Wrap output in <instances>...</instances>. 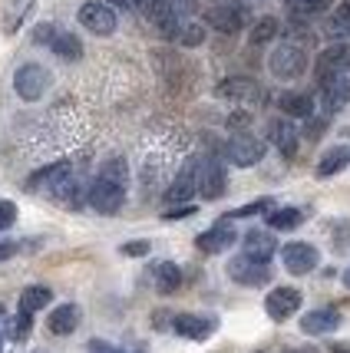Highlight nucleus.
Segmentation results:
<instances>
[{
  "label": "nucleus",
  "instance_id": "nucleus-31",
  "mask_svg": "<svg viewBox=\"0 0 350 353\" xmlns=\"http://www.w3.org/2000/svg\"><path fill=\"white\" fill-rule=\"evenodd\" d=\"M264 212H271V199H258V201H248V205H242V208H235V212H229V221H235V218H251V215H264Z\"/></svg>",
  "mask_w": 350,
  "mask_h": 353
},
{
  "label": "nucleus",
  "instance_id": "nucleus-28",
  "mask_svg": "<svg viewBox=\"0 0 350 353\" xmlns=\"http://www.w3.org/2000/svg\"><path fill=\"white\" fill-rule=\"evenodd\" d=\"M30 7H33V0H10L7 10H3V30L14 33L23 23V17L30 14Z\"/></svg>",
  "mask_w": 350,
  "mask_h": 353
},
{
  "label": "nucleus",
  "instance_id": "nucleus-21",
  "mask_svg": "<svg viewBox=\"0 0 350 353\" xmlns=\"http://www.w3.org/2000/svg\"><path fill=\"white\" fill-rule=\"evenodd\" d=\"M278 109L284 116H291V119H311L314 116V96H307V92H281Z\"/></svg>",
  "mask_w": 350,
  "mask_h": 353
},
{
  "label": "nucleus",
  "instance_id": "nucleus-18",
  "mask_svg": "<svg viewBox=\"0 0 350 353\" xmlns=\"http://www.w3.org/2000/svg\"><path fill=\"white\" fill-rule=\"evenodd\" d=\"M218 96L222 99H235V103H251L261 96V86L248 77H231L225 83H218Z\"/></svg>",
  "mask_w": 350,
  "mask_h": 353
},
{
  "label": "nucleus",
  "instance_id": "nucleus-29",
  "mask_svg": "<svg viewBox=\"0 0 350 353\" xmlns=\"http://www.w3.org/2000/svg\"><path fill=\"white\" fill-rule=\"evenodd\" d=\"M278 30H281V27H278V20H274V17H261L258 23L251 27L248 40H251L255 46H264V43H271L274 37H278Z\"/></svg>",
  "mask_w": 350,
  "mask_h": 353
},
{
  "label": "nucleus",
  "instance_id": "nucleus-44",
  "mask_svg": "<svg viewBox=\"0 0 350 353\" xmlns=\"http://www.w3.org/2000/svg\"><path fill=\"white\" fill-rule=\"evenodd\" d=\"M344 284H347V288H350V268H347V271H344Z\"/></svg>",
  "mask_w": 350,
  "mask_h": 353
},
{
  "label": "nucleus",
  "instance_id": "nucleus-10",
  "mask_svg": "<svg viewBox=\"0 0 350 353\" xmlns=\"http://www.w3.org/2000/svg\"><path fill=\"white\" fill-rule=\"evenodd\" d=\"M225 185H229V175L225 169L215 162V159H205L198 162V195L205 201H215L225 195Z\"/></svg>",
  "mask_w": 350,
  "mask_h": 353
},
{
  "label": "nucleus",
  "instance_id": "nucleus-8",
  "mask_svg": "<svg viewBox=\"0 0 350 353\" xmlns=\"http://www.w3.org/2000/svg\"><path fill=\"white\" fill-rule=\"evenodd\" d=\"M268 152V145L255 136H235L225 145V155H229L231 165H242V169H251V165H258L261 159Z\"/></svg>",
  "mask_w": 350,
  "mask_h": 353
},
{
  "label": "nucleus",
  "instance_id": "nucleus-34",
  "mask_svg": "<svg viewBox=\"0 0 350 353\" xmlns=\"http://www.w3.org/2000/svg\"><path fill=\"white\" fill-rule=\"evenodd\" d=\"M17 221V205L10 199H0V231H7Z\"/></svg>",
  "mask_w": 350,
  "mask_h": 353
},
{
  "label": "nucleus",
  "instance_id": "nucleus-13",
  "mask_svg": "<svg viewBox=\"0 0 350 353\" xmlns=\"http://www.w3.org/2000/svg\"><path fill=\"white\" fill-rule=\"evenodd\" d=\"M337 73H350V43H334L327 46L318 57V77H337Z\"/></svg>",
  "mask_w": 350,
  "mask_h": 353
},
{
  "label": "nucleus",
  "instance_id": "nucleus-36",
  "mask_svg": "<svg viewBox=\"0 0 350 353\" xmlns=\"http://www.w3.org/2000/svg\"><path fill=\"white\" fill-rule=\"evenodd\" d=\"M149 241H129V245H122L119 251L122 254H126V258H146V254H149Z\"/></svg>",
  "mask_w": 350,
  "mask_h": 353
},
{
  "label": "nucleus",
  "instance_id": "nucleus-20",
  "mask_svg": "<svg viewBox=\"0 0 350 353\" xmlns=\"http://www.w3.org/2000/svg\"><path fill=\"white\" fill-rule=\"evenodd\" d=\"M274 251H278V241H274L271 231H248L244 234V254L255 258V261H271Z\"/></svg>",
  "mask_w": 350,
  "mask_h": 353
},
{
  "label": "nucleus",
  "instance_id": "nucleus-37",
  "mask_svg": "<svg viewBox=\"0 0 350 353\" xmlns=\"http://www.w3.org/2000/svg\"><path fill=\"white\" fill-rule=\"evenodd\" d=\"M195 215V205H192V201H188V205H179V208H168L166 215V221H182V218H192Z\"/></svg>",
  "mask_w": 350,
  "mask_h": 353
},
{
  "label": "nucleus",
  "instance_id": "nucleus-5",
  "mask_svg": "<svg viewBox=\"0 0 350 353\" xmlns=\"http://www.w3.org/2000/svg\"><path fill=\"white\" fill-rule=\"evenodd\" d=\"M77 17H79V23H83L90 33H96V37H109V33H116V23H119L116 10L109 7L106 0H86V3L79 7Z\"/></svg>",
  "mask_w": 350,
  "mask_h": 353
},
{
  "label": "nucleus",
  "instance_id": "nucleus-40",
  "mask_svg": "<svg viewBox=\"0 0 350 353\" xmlns=\"http://www.w3.org/2000/svg\"><path fill=\"white\" fill-rule=\"evenodd\" d=\"M153 3H155V0H133V7H136V10H142V14H149V10H153Z\"/></svg>",
  "mask_w": 350,
  "mask_h": 353
},
{
  "label": "nucleus",
  "instance_id": "nucleus-15",
  "mask_svg": "<svg viewBox=\"0 0 350 353\" xmlns=\"http://www.w3.org/2000/svg\"><path fill=\"white\" fill-rule=\"evenodd\" d=\"M195 192H198V162H188V165H185V169L175 175V182L168 185L166 201H179V205H188Z\"/></svg>",
  "mask_w": 350,
  "mask_h": 353
},
{
  "label": "nucleus",
  "instance_id": "nucleus-35",
  "mask_svg": "<svg viewBox=\"0 0 350 353\" xmlns=\"http://www.w3.org/2000/svg\"><path fill=\"white\" fill-rule=\"evenodd\" d=\"M331 23H334V30H350V0H344V3L337 7Z\"/></svg>",
  "mask_w": 350,
  "mask_h": 353
},
{
  "label": "nucleus",
  "instance_id": "nucleus-12",
  "mask_svg": "<svg viewBox=\"0 0 350 353\" xmlns=\"http://www.w3.org/2000/svg\"><path fill=\"white\" fill-rule=\"evenodd\" d=\"M235 241H238V234H235V228H231V221L225 218V221H218L215 228L202 231L195 245L202 248L205 254H222V251H229V248L235 245Z\"/></svg>",
  "mask_w": 350,
  "mask_h": 353
},
{
  "label": "nucleus",
  "instance_id": "nucleus-26",
  "mask_svg": "<svg viewBox=\"0 0 350 353\" xmlns=\"http://www.w3.org/2000/svg\"><path fill=\"white\" fill-rule=\"evenodd\" d=\"M50 301H53V291H50V288H43V284H30L27 291L20 294V310L37 314V310H43Z\"/></svg>",
  "mask_w": 350,
  "mask_h": 353
},
{
  "label": "nucleus",
  "instance_id": "nucleus-14",
  "mask_svg": "<svg viewBox=\"0 0 350 353\" xmlns=\"http://www.w3.org/2000/svg\"><path fill=\"white\" fill-rule=\"evenodd\" d=\"M340 327V314L331 307H318V310H307L301 317V330L307 337H324V334H334Z\"/></svg>",
  "mask_w": 350,
  "mask_h": 353
},
{
  "label": "nucleus",
  "instance_id": "nucleus-24",
  "mask_svg": "<svg viewBox=\"0 0 350 353\" xmlns=\"http://www.w3.org/2000/svg\"><path fill=\"white\" fill-rule=\"evenodd\" d=\"M155 288L162 294H172V291H179V284H182V271H179V264H172V261H162V264H155Z\"/></svg>",
  "mask_w": 350,
  "mask_h": 353
},
{
  "label": "nucleus",
  "instance_id": "nucleus-17",
  "mask_svg": "<svg viewBox=\"0 0 350 353\" xmlns=\"http://www.w3.org/2000/svg\"><path fill=\"white\" fill-rule=\"evenodd\" d=\"M320 92H324V106L340 109L350 103V73H337V77L320 79Z\"/></svg>",
  "mask_w": 350,
  "mask_h": 353
},
{
  "label": "nucleus",
  "instance_id": "nucleus-2",
  "mask_svg": "<svg viewBox=\"0 0 350 353\" xmlns=\"http://www.w3.org/2000/svg\"><path fill=\"white\" fill-rule=\"evenodd\" d=\"M268 70H271L274 79L291 83L307 70V53L298 43H278L271 50V57H268Z\"/></svg>",
  "mask_w": 350,
  "mask_h": 353
},
{
  "label": "nucleus",
  "instance_id": "nucleus-6",
  "mask_svg": "<svg viewBox=\"0 0 350 353\" xmlns=\"http://www.w3.org/2000/svg\"><path fill=\"white\" fill-rule=\"evenodd\" d=\"M229 277L235 284H244V288H261V284L271 281V268L264 261L248 258V254H238V258L229 261Z\"/></svg>",
  "mask_w": 350,
  "mask_h": 353
},
{
  "label": "nucleus",
  "instance_id": "nucleus-46",
  "mask_svg": "<svg viewBox=\"0 0 350 353\" xmlns=\"http://www.w3.org/2000/svg\"><path fill=\"white\" fill-rule=\"evenodd\" d=\"M113 353H126V350H113Z\"/></svg>",
  "mask_w": 350,
  "mask_h": 353
},
{
  "label": "nucleus",
  "instance_id": "nucleus-43",
  "mask_svg": "<svg viewBox=\"0 0 350 353\" xmlns=\"http://www.w3.org/2000/svg\"><path fill=\"white\" fill-rule=\"evenodd\" d=\"M284 353H318V350H311V347H301V350H284Z\"/></svg>",
  "mask_w": 350,
  "mask_h": 353
},
{
  "label": "nucleus",
  "instance_id": "nucleus-41",
  "mask_svg": "<svg viewBox=\"0 0 350 353\" xmlns=\"http://www.w3.org/2000/svg\"><path fill=\"white\" fill-rule=\"evenodd\" d=\"M109 7H122V10H136V7H133V0H106Z\"/></svg>",
  "mask_w": 350,
  "mask_h": 353
},
{
  "label": "nucleus",
  "instance_id": "nucleus-30",
  "mask_svg": "<svg viewBox=\"0 0 350 353\" xmlns=\"http://www.w3.org/2000/svg\"><path fill=\"white\" fill-rule=\"evenodd\" d=\"M7 337L10 340H27L30 337V314L20 310L14 317H7Z\"/></svg>",
  "mask_w": 350,
  "mask_h": 353
},
{
  "label": "nucleus",
  "instance_id": "nucleus-42",
  "mask_svg": "<svg viewBox=\"0 0 350 353\" xmlns=\"http://www.w3.org/2000/svg\"><path fill=\"white\" fill-rule=\"evenodd\" d=\"M172 3H175L179 10H188V7H192V0H172Z\"/></svg>",
  "mask_w": 350,
  "mask_h": 353
},
{
  "label": "nucleus",
  "instance_id": "nucleus-9",
  "mask_svg": "<svg viewBox=\"0 0 350 353\" xmlns=\"http://www.w3.org/2000/svg\"><path fill=\"white\" fill-rule=\"evenodd\" d=\"M172 330L185 340H208L218 330V317H212V314H179L172 321Z\"/></svg>",
  "mask_w": 350,
  "mask_h": 353
},
{
  "label": "nucleus",
  "instance_id": "nucleus-11",
  "mask_svg": "<svg viewBox=\"0 0 350 353\" xmlns=\"http://www.w3.org/2000/svg\"><path fill=\"white\" fill-rule=\"evenodd\" d=\"M301 307V291L298 288H274L268 297H264V310H268V317L278 323H284L288 317H294Z\"/></svg>",
  "mask_w": 350,
  "mask_h": 353
},
{
  "label": "nucleus",
  "instance_id": "nucleus-3",
  "mask_svg": "<svg viewBox=\"0 0 350 353\" xmlns=\"http://www.w3.org/2000/svg\"><path fill=\"white\" fill-rule=\"evenodd\" d=\"M50 83H53V77H50V70L40 66V63H23V66L14 73V90L23 103L43 99L46 90H50Z\"/></svg>",
  "mask_w": 350,
  "mask_h": 353
},
{
  "label": "nucleus",
  "instance_id": "nucleus-39",
  "mask_svg": "<svg viewBox=\"0 0 350 353\" xmlns=\"http://www.w3.org/2000/svg\"><path fill=\"white\" fill-rule=\"evenodd\" d=\"M90 353H113L106 340H90Z\"/></svg>",
  "mask_w": 350,
  "mask_h": 353
},
{
  "label": "nucleus",
  "instance_id": "nucleus-25",
  "mask_svg": "<svg viewBox=\"0 0 350 353\" xmlns=\"http://www.w3.org/2000/svg\"><path fill=\"white\" fill-rule=\"evenodd\" d=\"M301 221H304L301 208H274V212H268V228L271 231H294Z\"/></svg>",
  "mask_w": 350,
  "mask_h": 353
},
{
  "label": "nucleus",
  "instance_id": "nucleus-47",
  "mask_svg": "<svg viewBox=\"0 0 350 353\" xmlns=\"http://www.w3.org/2000/svg\"><path fill=\"white\" fill-rule=\"evenodd\" d=\"M33 353H46V350H33Z\"/></svg>",
  "mask_w": 350,
  "mask_h": 353
},
{
  "label": "nucleus",
  "instance_id": "nucleus-23",
  "mask_svg": "<svg viewBox=\"0 0 350 353\" xmlns=\"http://www.w3.org/2000/svg\"><path fill=\"white\" fill-rule=\"evenodd\" d=\"M347 165H350V145H334V149H327V152L320 155L318 175L320 179H331L337 172H344Z\"/></svg>",
  "mask_w": 350,
  "mask_h": 353
},
{
  "label": "nucleus",
  "instance_id": "nucleus-4",
  "mask_svg": "<svg viewBox=\"0 0 350 353\" xmlns=\"http://www.w3.org/2000/svg\"><path fill=\"white\" fill-rule=\"evenodd\" d=\"M86 199H90V205L99 215H116L122 208V201H126V182H113V179L96 175V182H93Z\"/></svg>",
  "mask_w": 350,
  "mask_h": 353
},
{
  "label": "nucleus",
  "instance_id": "nucleus-38",
  "mask_svg": "<svg viewBox=\"0 0 350 353\" xmlns=\"http://www.w3.org/2000/svg\"><path fill=\"white\" fill-rule=\"evenodd\" d=\"M17 251H23V245H17V241H0V261L14 258Z\"/></svg>",
  "mask_w": 350,
  "mask_h": 353
},
{
  "label": "nucleus",
  "instance_id": "nucleus-45",
  "mask_svg": "<svg viewBox=\"0 0 350 353\" xmlns=\"http://www.w3.org/2000/svg\"><path fill=\"white\" fill-rule=\"evenodd\" d=\"M0 347H3V334H0Z\"/></svg>",
  "mask_w": 350,
  "mask_h": 353
},
{
  "label": "nucleus",
  "instance_id": "nucleus-19",
  "mask_svg": "<svg viewBox=\"0 0 350 353\" xmlns=\"http://www.w3.org/2000/svg\"><path fill=\"white\" fill-rule=\"evenodd\" d=\"M46 327H50V334H57V337H70V334L79 327V307L77 304H60V307H53L50 317H46Z\"/></svg>",
  "mask_w": 350,
  "mask_h": 353
},
{
  "label": "nucleus",
  "instance_id": "nucleus-33",
  "mask_svg": "<svg viewBox=\"0 0 350 353\" xmlns=\"http://www.w3.org/2000/svg\"><path fill=\"white\" fill-rule=\"evenodd\" d=\"M57 27H53V23H37V27H33V43L37 46H53V40H57Z\"/></svg>",
  "mask_w": 350,
  "mask_h": 353
},
{
  "label": "nucleus",
  "instance_id": "nucleus-22",
  "mask_svg": "<svg viewBox=\"0 0 350 353\" xmlns=\"http://www.w3.org/2000/svg\"><path fill=\"white\" fill-rule=\"evenodd\" d=\"M268 136H271V142L278 145V152L281 155H294L298 152V129H294V123H288V119H274L271 125H268Z\"/></svg>",
  "mask_w": 350,
  "mask_h": 353
},
{
  "label": "nucleus",
  "instance_id": "nucleus-32",
  "mask_svg": "<svg viewBox=\"0 0 350 353\" xmlns=\"http://www.w3.org/2000/svg\"><path fill=\"white\" fill-rule=\"evenodd\" d=\"M182 46H202L205 43V27L202 23H182V30L175 37Z\"/></svg>",
  "mask_w": 350,
  "mask_h": 353
},
{
  "label": "nucleus",
  "instance_id": "nucleus-16",
  "mask_svg": "<svg viewBox=\"0 0 350 353\" xmlns=\"http://www.w3.org/2000/svg\"><path fill=\"white\" fill-rule=\"evenodd\" d=\"M208 23L218 33H238L244 27V10L235 7V3H218V7L208 10Z\"/></svg>",
  "mask_w": 350,
  "mask_h": 353
},
{
  "label": "nucleus",
  "instance_id": "nucleus-7",
  "mask_svg": "<svg viewBox=\"0 0 350 353\" xmlns=\"http://www.w3.org/2000/svg\"><path fill=\"white\" fill-rule=\"evenodd\" d=\"M281 264L291 274H311L320 264V254L318 248L307 245V241H291V245L281 248Z\"/></svg>",
  "mask_w": 350,
  "mask_h": 353
},
{
  "label": "nucleus",
  "instance_id": "nucleus-1",
  "mask_svg": "<svg viewBox=\"0 0 350 353\" xmlns=\"http://www.w3.org/2000/svg\"><path fill=\"white\" fill-rule=\"evenodd\" d=\"M27 188L37 192V195L63 201V195L73 188V165H70V162H53V165H46V169L33 172L30 179H27Z\"/></svg>",
  "mask_w": 350,
  "mask_h": 353
},
{
  "label": "nucleus",
  "instance_id": "nucleus-27",
  "mask_svg": "<svg viewBox=\"0 0 350 353\" xmlns=\"http://www.w3.org/2000/svg\"><path fill=\"white\" fill-rule=\"evenodd\" d=\"M60 60H79L83 57V43H79L77 33H57V40H53V46H50Z\"/></svg>",
  "mask_w": 350,
  "mask_h": 353
}]
</instances>
